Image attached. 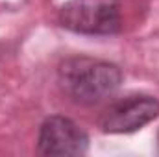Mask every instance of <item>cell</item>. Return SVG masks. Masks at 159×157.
Returning <instances> with one entry per match:
<instances>
[{
    "label": "cell",
    "mask_w": 159,
    "mask_h": 157,
    "mask_svg": "<svg viewBox=\"0 0 159 157\" xmlns=\"http://www.w3.org/2000/svg\"><path fill=\"white\" fill-rule=\"evenodd\" d=\"M57 81L65 96L72 102L80 105H94L120 89L122 70L119 65L104 59L74 56L61 61Z\"/></svg>",
    "instance_id": "1"
},
{
    "label": "cell",
    "mask_w": 159,
    "mask_h": 157,
    "mask_svg": "<svg viewBox=\"0 0 159 157\" xmlns=\"http://www.w3.org/2000/svg\"><path fill=\"white\" fill-rule=\"evenodd\" d=\"M120 0H69L61 6L57 20L81 35H115L122 28Z\"/></svg>",
    "instance_id": "2"
},
{
    "label": "cell",
    "mask_w": 159,
    "mask_h": 157,
    "mask_svg": "<svg viewBox=\"0 0 159 157\" xmlns=\"http://www.w3.org/2000/svg\"><path fill=\"white\" fill-rule=\"evenodd\" d=\"M159 117V100L150 94H129L113 102L100 118V129L109 135L133 133Z\"/></svg>",
    "instance_id": "3"
},
{
    "label": "cell",
    "mask_w": 159,
    "mask_h": 157,
    "mask_svg": "<svg viewBox=\"0 0 159 157\" xmlns=\"http://www.w3.org/2000/svg\"><path fill=\"white\" fill-rule=\"evenodd\" d=\"M37 146L43 155H83L89 150V135L72 118L52 115L41 124Z\"/></svg>",
    "instance_id": "4"
}]
</instances>
